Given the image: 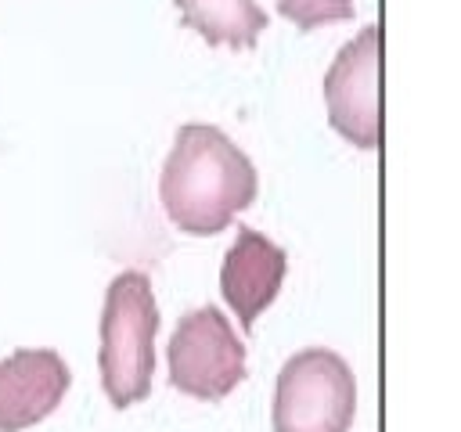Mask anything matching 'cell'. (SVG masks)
Listing matches in <instances>:
<instances>
[{
	"instance_id": "cell-1",
	"label": "cell",
	"mask_w": 461,
	"mask_h": 432,
	"mask_svg": "<svg viewBox=\"0 0 461 432\" xmlns=\"http://www.w3.org/2000/svg\"><path fill=\"white\" fill-rule=\"evenodd\" d=\"M259 180L252 158L216 126L187 122L166 155L158 194L176 230L205 238L220 234L241 209L256 202Z\"/></svg>"
},
{
	"instance_id": "cell-2",
	"label": "cell",
	"mask_w": 461,
	"mask_h": 432,
	"mask_svg": "<svg viewBox=\"0 0 461 432\" xmlns=\"http://www.w3.org/2000/svg\"><path fill=\"white\" fill-rule=\"evenodd\" d=\"M158 302L148 274L122 270L112 277L101 310V385L115 407H133L148 396L155 374Z\"/></svg>"
},
{
	"instance_id": "cell-3",
	"label": "cell",
	"mask_w": 461,
	"mask_h": 432,
	"mask_svg": "<svg viewBox=\"0 0 461 432\" xmlns=\"http://www.w3.org/2000/svg\"><path fill=\"white\" fill-rule=\"evenodd\" d=\"M357 410V382L335 349H299L281 364L274 432H346Z\"/></svg>"
},
{
	"instance_id": "cell-4",
	"label": "cell",
	"mask_w": 461,
	"mask_h": 432,
	"mask_svg": "<svg viewBox=\"0 0 461 432\" xmlns=\"http://www.w3.org/2000/svg\"><path fill=\"white\" fill-rule=\"evenodd\" d=\"M245 378V342L216 306H194L169 338V385L184 396L216 403Z\"/></svg>"
},
{
	"instance_id": "cell-5",
	"label": "cell",
	"mask_w": 461,
	"mask_h": 432,
	"mask_svg": "<svg viewBox=\"0 0 461 432\" xmlns=\"http://www.w3.org/2000/svg\"><path fill=\"white\" fill-rule=\"evenodd\" d=\"M331 126L357 148H382V25H364L339 47L324 76Z\"/></svg>"
},
{
	"instance_id": "cell-6",
	"label": "cell",
	"mask_w": 461,
	"mask_h": 432,
	"mask_svg": "<svg viewBox=\"0 0 461 432\" xmlns=\"http://www.w3.org/2000/svg\"><path fill=\"white\" fill-rule=\"evenodd\" d=\"M68 382V364L54 349H18L0 360V432H22L54 414Z\"/></svg>"
},
{
	"instance_id": "cell-7",
	"label": "cell",
	"mask_w": 461,
	"mask_h": 432,
	"mask_svg": "<svg viewBox=\"0 0 461 432\" xmlns=\"http://www.w3.org/2000/svg\"><path fill=\"white\" fill-rule=\"evenodd\" d=\"M285 270H288V256L281 245H274L270 238H263L252 227H238V238L223 256L220 288L245 331L277 299Z\"/></svg>"
},
{
	"instance_id": "cell-8",
	"label": "cell",
	"mask_w": 461,
	"mask_h": 432,
	"mask_svg": "<svg viewBox=\"0 0 461 432\" xmlns=\"http://www.w3.org/2000/svg\"><path fill=\"white\" fill-rule=\"evenodd\" d=\"M184 25L212 47L249 50L267 29V14L256 0H176Z\"/></svg>"
},
{
	"instance_id": "cell-9",
	"label": "cell",
	"mask_w": 461,
	"mask_h": 432,
	"mask_svg": "<svg viewBox=\"0 0 461 432\" xmlns=\"http://www.w3.org/2000/svg\"><path fill=\"white\" fill-rule=\"evenodd\" d=\"M277 11L299 29H317L328 22L353 18V0H277Z\"/></svg>"
}]
</instances>
